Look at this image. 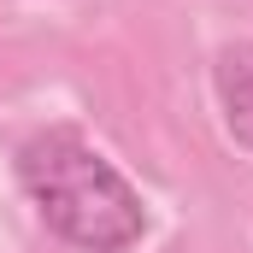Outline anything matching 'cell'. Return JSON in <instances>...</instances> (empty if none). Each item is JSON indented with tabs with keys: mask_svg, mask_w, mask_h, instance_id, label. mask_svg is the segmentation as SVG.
Segmentation results:
<instances>
[{
	"mask_svg": "<svg viewBox=\"0 0 253 253\" xmlns=\"http://www.w3.org/2000/svg\"><path fill=\"white\" fill-rule=\"evenodd\" d=\"M212 94H218V118L236 147L253 153V42H230L212 65Z\"/></svg>",
	"mask_w": 253,
	"mask_h": 253,
	"instance_id": "obj_2",
	"label": "cell"
},
{
	"mask_svg": "<svg viewBox=\"0 0 253 253\" xmlns=\"http://www.w3.org/2000/svg\"><path fill=\"white\" fill-rule=\"evenodd\" d=\"M18 189L30 194L47 236L77 253H129L147 236V200L124 171L77 129H36L18 147Z\"/></svg>",
	"mask_w": 253,
	"mask_h": 253,
	"instance_id": "obj_1",
	"label": "cell"
}]
</instances>
